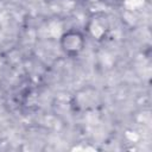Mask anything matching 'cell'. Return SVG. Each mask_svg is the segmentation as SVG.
<instances>
[{"instance_id": "cell-1", "label": "cell", "mask_w": 152, "mask_h": 152, "mask_svg": "<svg viewBox=\"0 0 152 152\" xmlns=\"http://www.w3.org/2000/svg\"><path fill=\"white\" fill-rule=\"evenodd\" d=\"M61 48L70 56L80 53L84 48V37L77 31H68L61 36Z\"/></svg>"}, {"instance_id": "cell-2", "label": "cell", "mask_w": 152, "mask_h": 152, "mask_svg": "<svg viewBox=\"0 0 152 152\" xmlns=\"http://www.w3.org/2000/svg\"><path fill=\"white\" fill-rule=\"evenodd\" d=\"M104 26L103 25H101L100 24V20L99 19H96L94 23H93V25L90 26V32L93 33V36H95V37H100L101 34H103L104 33Z\"/></svg>"}, {"instance_id": "cell-3", "label": "cell", "mask_w": 152, "mask_h": 152, "mask_svg": "<svg viewBox=\"0 0 152 152\" xmlns=\"http://www.w3.org/2000/svg\"><path fill=\"white\" fill-rule=\"evenodd\" d=\"M90 1H97V0H90Z\"/></svg>"}]
</instances>
